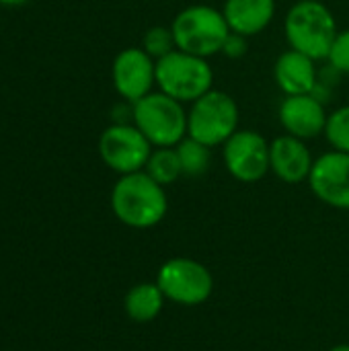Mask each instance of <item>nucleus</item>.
I'll list each match as a JSON object with an SVG mask.
<instances>
[{"label":"nucleus","instance_id":"13","mask_svg":"<svg viewBox=\"0 0 349 351\" xmlns=\"http://www.w3.org/2000/svg\"><path fill=\"white\" fill-rule=\"evenodd\" d=\"M315 158L306 144L290 134H282L269 142V173L288 185H298L309 181Z\"/></svg>","mask_w":349,"mask_h":351},{"label":"nucleus","instance_id":"25","mask_svg":"<svg viewBox=\"0 0 349 351\" xmlns=\"http://www.w3.org/2000/svg\"><path fill=\"white\" fill-rule=\"evenodd\" d=\"M319 2H325V0H319Z\"/></svg>","mask_w":349,"mask_h":351},{"label":"nucleus","instance_id":"9","mask_svg":"<svg viewBox=\"0 0 349 351\" xmlns=\"http://www.w3.org/2000/svg\"><path fill=\"white\" fill-rule=\"evenodd\" d=\"M228 175L241 183H257L269 173V140L257 130H237L222 146Z\"/></svg>","mask_w":349,"mask_h":351},{"label":"nucleus","instance_id":"12","mask_svg":"<svg viewBox=\"0 0 349 351\" xmlns=\"http://www.w3.org/2000/svg\"><path fill=\"white\" fill-rule=\"evenodd\" d=\"M278 119L286 134L300 140H313L325 136L329 111L317 93L306 95H288L282 99L278 109Z\"/></svg>","mask_w":349,"mask_h":351},{"label":"nucleus","instance_id":"5","mask_svg":"<svg viewBox=\"0 0 349 351\" xmlns=\"http://www.w3.org/2000/svg\"><path fill=\"white\" fill-rule=\"evenodd\" d=\"M156 88L183 105H191L214 88V68L206 58L175 49L156 60Z\"/></svg>","mask_w":349,"mask_h":351},{"label":"nucleus","instance_id":"8","mask_svg":"<svg viewBox=\"0 0 349 351\" xmlns=\"http://www.w3.org/2000/svg\"><path fill=\"white\" fill-rule=\"evenodd\" d=\"M152 148L154 146L132 121L111 123L99 138L101 160L119 177L144 171Z\"/></svg>","mask_w":349,"mask_h":351},{"label":"nucleus","instance_id":"4","mask_svg":"<svg viewBox=\"0 0 349 351\" xmlns=\"http://www.w3.org/2000/svg\"><path fill=\"white\" fill-rule=\"evenodd\" d=\"M132 123L154 148H175L187 138V109L163 90H152L132 105Z\"/></svg>","mask_w":349,"mask_h":351},{"label":"nucleus","instance_id":"18","mask_svg":"<svg viewBox=\"0 0 349 351\" xmlns=\"http://www.w3.org/2000/svg\"><path fill=\"white\" fill-rule=\"evenodd\" d=\"M144 171L163 187H169L183 177L181 162L175 148H152V154Z\"/></svg>","mask_w":349,"mask_h":351},{"label":"nucleus","instance_id":"24","mask_svg":"<svg viewBox=\"0 0 349 351\" xmlns=\"http://www.w3.org/2000/svg\"><path fill=\"white\" fill-rule=\"evenodd\" d=\"M329 351H349V343H341V346H335V348H331Z\"/></svg>","mask_w":349,"mask_h":351},{"label":"nucleus","instance_id":"17","mask_svg":"<svg viewBox=\"0 0 349 351\" xmlns=\"http://www.w3.org/2000/svg\"><path fill=\"white\" fill-rule=\"evenodd\" d=\"M177 156H179V162H181V171H183V177H204L212 165V148L193 140V138H183L177 146Z\"/></svg>","mask_w":349,"mask_h":351},{"label":"nucleus","instance_id":"22","mask_svg":"<svg viewBox=\"0 0 349 351\" xmlns=\"http://www.w3.org/2000/svg\"><path fill=\"white\" fill-rule=\"evenodd\" d=\"M247 51H249V37L230 31L228 37H226V41H224V45H222V51H220V53H222L224 58H228V60H239V58H243Z\"/></svg>","mask_w":349,"mask_h":351},{"label":"nucleus","instance_id":"21","mask_svg":"<svg viewBox=\"0 0 349 351\" xmlns=\"http://www.w3.org/2000/svg\"><path fill=\"white\" fill-rule=\"evenodd\" d=\"M331 70L339 74H349V29H339L337 37L327 56Z\"/></svg>","mask_w":349,"mask_h":351},{"label":"nucleus","instance_id":"19","mask_svg":"<svg viewBox=\"0 0 349 351\" xmlns=\"http://www.w3.org/2000/svg\"><path fill=\"white\" fill-rule=\"evenodd\" d=\"M325 138L333 150L349 154V103L329 113Z\"/></svg>","mask_w":349,"mask_h":351},{"label":"nucleus","instance_id":"3","mask_svg":"<svg viewBox=\"0 0 349 351\" xmlns=\"http://www.w3.org/2000/svg\"><path fill=\"white\" fill-rule=\"evenodd\" d=\"M177 49L212 58L222 51V45L230 33L222 8L210 4H191L179 10L171 23Z\"/></svg>","mask_w":349,"mask_h":351},{"label":"nucleus","instance_id":"10","mask_svg":"<svg viewBox=\"0 0 349 351\" xmlns=\"http://www.w3.org/2000/svg\"><path fill=\"white\" fill-rule=\"evenodd\" d=\"M111 80L117 95L134 105L154 90L156 60L148 56L142 47H125L113 60Z\"/></svg>","mask_w":349,"mask_h":351},{"label":"nucleus","instance_id":"14","mask_svg":"<svg viewBox=\"0 0 349 351\" xmlns=\"http://www.w3.org/2000/svg\"><path fill=\"white\" fill-rule=\"evenodd\" d=\"M274 80L284 97L315 93L319 86L317 60L290 47L278 56L274 64Z\"/></svg>","mask_w":349,"mask_h":351},{"label":"nucleus","instance_id":"23","mask_svg":"<svg viewBox=\"0 0 349 351\" xmlns=\"http://www.w3.org/2000/svg\"><path fill=\"white\" fill-rule=\"evenodd\" d=\"M25 2H29V0H0V4H4V6H21Z\"/></svg>","mask_w":349,"mask_h":351},{"label":"nucleus","instance_id":"20","mask_svg":"<svg viewBox=\"0 0 349 351\" xmlns=\"http://www.w3.org/2000/svg\"><path fill=\"white\" fill-rule=\"evenodd\" d=\"M148 56H152L154 60H160L165 56H169L171 51L177 49V43H175V35H173V29L171 25L165 27V25H154L150 27L144 37H142V45H140Z\"/></svg>","mask_w":349,"mask_h":351},{"label":"nucleus","instance_id":"6","mask_svg":"<svg viewBox=\"0 0 349 351\" xmlns=\"http://www.w3.org/2000/svg\"><path fill=\"white\" fill-rule=\"evenodd\" d=\"M239 105L226 90L212 88L187 109V136L210 148L224 146V142L239 130Z\"/></svg>","mask_w":349,"mask_h":351},{"label":"nucleus","instance_id":"11","mask_svg":"<svg viewBox=\"0 0 349 351\" xmlns=\"http://www.w3.org/2000/svg\"><path fill=\"white\" fill-rule=\"evenodd\" d=\"M309 187L319 202L335 210H349V154L329 150L315 158Z\"/></svg>","mask_w":349,"mask_h":351},{"label":"nucleus","instance_id":"2","mask_svg":"<svg viewBox=\"0 0 349 351\" xmlns=\"http://www.w3.org/2000/svg\"><path fill=\"white\" fill-rule=\"evenodd\" d=\"M337 31V21L331 8L319 0L294 2L284 19L288 45L317 62L327 60Z\"/></svg>","mask_w":349,"mask_h":351},{"label":"nucleus","instance_id":"1","mask_svg":"<svg viewBox=\"0 0 349 351\" xmlns=\"http://www.w3.org/2000/svg\"><path fill=\"white\" fill-rule=\"evenodd\" d=\"M111 210L121 224L134 230L154 228L169 212L167 187L146 171L121 175L111 189Z\"/></svg>","mask_w":349,"mask_h":351},{"label":"nucleus","instance_id":"15","mask_svg":"<svg viewBox=\"0 0 349 351\" xmlns=\"http://www.w3.org/2000/svg\"><path fill=\"white\" fill-rule=\"evenodd\" d=\"M276 8V0H226L222 12L230 31L251 39L272 25Z\"/></svg>","mask_w":349,"mask_h":351},{"label":"nucleus","instance_id":"7","mask_svg":"<svg viewBox=\"0 0 349 351\" xmlns=\"http://www.w3.org/2000/svg\"><path fill=\"white\" fill-rule=\"evenodd\" d=\"M156 284L165 298L179 306H200L214 294L212 271L191 257H173L165 261L158 267Z\"/></svg>","mask_w":349,"mask_h":351},{"label":"nucleus","instance_id":"16","mask_svg":"<svg viewBox=\"0 0 349 351\" xmlns=\"http://www.w3.org/2000/svg\"><path fill=\"white\" fill-rule=\"evenodd\" d=\"M167 298L156 282H142L128 290L123 298V308L130 321L146 325L158 319Z\"/></svg>","mask_w":349,"mask_h":351}]
</instances>
